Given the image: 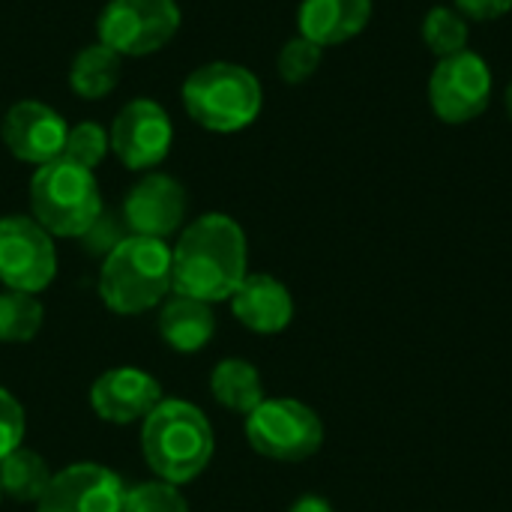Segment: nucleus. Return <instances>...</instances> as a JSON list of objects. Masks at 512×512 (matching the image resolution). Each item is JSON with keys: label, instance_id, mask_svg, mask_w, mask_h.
Here are the masks:
<instances>
[{"label": "nucleus", "instance_id": "obj_30", "mask_svg": "<svg viewBox=\"0 0 512 512\" xmlns=\"http://www.w3.org/2000/svg\"><path fill=\"white\" fill-rule=\"evenodd\" d=\"M507 114H510V120H512V81H510V87H507Z\"/></svg>", "mask_w": 512, "mask_h": 512}, {"label": "nucleus", "instance_id": "obj_25", "mask_svg": "<svg viewBox=\"0 0 512 512\" xmlns=\"http://www.w3.org/2000/svg\"><path fill=\"white\" fill-rule=\"evenodd\" d=\"M321 57H324V48H321V45H315V42L306 39V36H294V39H288V42L282 45L276 66H279L282 81H288V84H303L306 78L315 75V69L321 66Z\"/></svg>", "mask_w": 512, "mask_h": 512}, {"label": "nucleus", "instance_id": "obj_31", "mask_svg": "<svg viewBox=\"0 0 512 512\" xmlns=\"http://www.w3.org/2000/svg\"><path fill=\"white\" fill-rule=\"evenodd\" d=\"M0 498H3V492H0Z\"/></svg>", "mask_w": 512, "mask_h": 512}, {"label": "nucleus", "instance_id": "obj_6", "mask_svg": "<svg viewBox=\"0 0 512 512\" xmlns=\"http://www.w3.org/2000/svg\"><path fill=\"white\" fill-rule=\"evenodd\" d=\"M246 438L273 462H303L324 444L321 417L297 399H264L246 414Z\"/></svg>", "mask_w": 512, "mask_h": 512}, {"label": "nucleus", "instance_id": "obj_15", "mask_svg": "<svg viewBox=\"0 0 512 512\" xmlns=\"http://www.w3.org/2000/svg\"><path fill=\"white\" fill-rule=\"evenodd\" d=\"M228 303H231L234 318L261 336L282 333L294 318L291 291L276 276H267V273H249Z\"/></svg>", "mask_w": 512, "mask_h": 512}, {"label": "nucleus", "instance_id": "obj_11", "mask_svg": "<svg viewBox=\"0 0 512 512\" xmlns=\"http://www.w3.org/2000/svg\"><path fill=\"white\" fill-rule=\"evenodd\" d=\"M123 480L96 462H78L57 471L36 501V512H123Z\"/></svg>", "mask_w": 512, "mask_h": 512}, {"label": "nucleus", "instance_id": "obj_16", "mask_svg": "<svg viewBox=\"0 0 512 512\" xmlns=\"http://www.w3.org/2000/svg\"><path fill=\"white\" fill-rule=\"evenodd\" d=\"M372 18V0H303L297 12L300 36L315 45H342L366 30Z\"/></svg>", "mask_w": 512, "mask_h": 512}, {"label": "nucleus", "instance_id": "obj_23", "mask_svg": "<svg viewBox=\"0 0 512 512\" xmlns=\"http://www.w3.org/2000/svg\"><path fill=\"white\" fill-rule=\"evenodd\" d=\"M108 150H111V141H108V132L99 123H78L66 135L63 159H69V162L93 171L105 159Z\"/></svg>", "mask_w": 512, "mask_h": 512}, {"label": "nucleus", "instance_id": "obj_28", "mask_svg": "<svg viewBox=\"0 0 512 512\" xmlns=\"http://www.w3.org/2000/svg\"><path fill=\"white\" fill-rule=\"evenodd\" d=\"M456 9L471 21H495L512 9V0H456Z\"/></svg>", "mask_w": 512, "mask_h": 512}, {"label": "nucleus", "instance_id": "obj_3", "mask_svg": "<svg viewBox=\"0 0 512 512\" xmlns=\"http://www.w3.org/2000/svg\"><path fill=\"white\" fill-rule=\"evenodd\" d=\"M174 294V261L165 240L129 234L99 273V297L117 315H141Z\"/></svg>", "mask_w": 512, "mask_h": 512}, {"label": "nucleus", "instance_id": "obj_13", "mask_svg": "<svg viewBox=\"0 0 512 512\" xmlns=\"http://www.w3.org/2000/svg\"><path fill=\"white\" fill-rule=\"evenodd\" d=\"M186 219V189L180 180L168 174H147L141 177L126 201H123V222L129 234L165 240L171 237Z\"/></svg>", "mask_w": 512, "mask_h": 512}, {"label": "nucleus", "instance_id": "obj_1", "mask_svg": "<svg viewBox=\"0 0 512 512\" xmlns=\"http://www.w3.org/2000/svg\"><path fill=\"white\" fill-rule=\"evenodd\" d=\"M174 294L204 303L231 300L246 273V234L225 213L198 216L171 249Z\"/></svg>", "mask_w": 512, "mask_h": 512}, {"label": "nucleus", "instance_id": "obj_2", "mask_svg": "<svg viewBox=\"0 0 512 512\" xmlns=\"http://www.w3.org/2000/svg\"><path fill=\"white\" fill-rule=\"evenodd\" d=\"M216 438L201 408L183 399H162L141 426V453L150 471L171 483H192L213 459Z\"/></svg>", "mask_w": 512, "mask_h": 512}, {"label": "nucleus", "instance_id": "obj_27", "mask_svg": "<svg viewBox=\"0 0 512 512\" xmlns=\"http://www.w3.org/2000/svg\"><path fill=\"white\" fill-rule=\"evenodd\" d=\"M24 429H27V420H24L21 402L6 387H0V459L9 456L15 447H21Z\"/></svg>", "mask_w": 512, "mask_h": 512}, {"label": "nucleus", "instance_id": "obj_12", "mask_svg": "<svg viewBox=\"0 0 512 512\" xmlns=\"http://www.w3.org/2000/svg\"><path fill=\"white\" fill-rule=\"evenodd\" d=\"M66 135H69L66 120L54 108L36 99L15 102L0 123V138L9 147V153L30 165H48L60 159L66 147Z\"/></svg>", "mask_w": 512, "mask_h": 512}, {"label": "nucleus", "instance_id": "obj_17", "mask_svg": "<svg viewBox=\"0 0 512 512\" xmlns=\"http://www.w3.org/2000/svg\"><path fill=\"white\" fill-rule=\"evenodd\" d=\"M156 327L168 348H174L180 354H198L216 336V315H213L210 303H204V300L171 294L159 309Z\"/></svg>", "mask_w": 512, "mask_h": 512}, {"label": "nucleus", "instance_id": "obj_5", "mask_svg": "<svg viewBox=\"0 0 512 512\" xmlns=\"http://www.w3.org/2000/svg\"><path fill=\"white\" fill-rule=\"evenodd\" d=\"M30 210L51 237H81L102 213L99 183L93 171L60 156L36 168L30 180Z\"/></svg>", "mask_w": 512, "mask_h": 512}, {"label": "nucleus", "instance_id": "obj_26", "mask_svg": "<svg viewBox=\"0 0 512 512\" xmlns=\"http://www.w3.org/2000/svg\"><path fill=\"white\" fill-rule=\"evenodd\" d=\"M126 237H129V228H126L123 216H114V213L102 210V213L96 216V222H93L78 240L84 243L87 255H99V258L105 261Z\"/></svg>", "mask_w": 512, "mask_h": 512}, {"label": "nucleus", "instance_id": "obj_29", "mask_svg": "<svg viewBox=\"0 0 512 512\" xmlns=\"http://www.w3.org/2000/svg\"><path fill=\"white\" fill-rule=\"evenodd\" d=\"M288 512H336V510L330 507V501H324V498H318V495H306V498L294 501Z\"/></svg>", "mask_w": 512, "mask_h": 512}, {"label": "nucleus", "instance_id": "obj_24", "mask_svg": "<svg viewBox=\"0 0 512 512\" xmlns=\"http://www.w3.org/2000/svg\"><path fill=\"white\" fill-rule=\"evenodd\" d=\"M123 512H189V504L177 486L165 480H153L126 489Z\"/></svg>", "mask_w": 512, "mask_h": 512}, {"label": "nucleus", "instance_id": "obj_9", "mask_svg": "<svg viewBox=\"0 0 512 512\" xmlns=\"http://www.w3.org/2000/svg\"><path fill=\"white\" fill-rule=\"evenodd\" d=\"M492 99V69L489 63L465 48L459 54L441 57L429 78V102L438 120L444 123H471L477 120Z\"/></svg>", "mask_w": 512, "mask_h": 512}, {"label": "nucleus", "instance_id": "obj_19", "mask_svg": "<svg viewBox=\"0 0 512 512\" xmlns=\"http://www.w3.org/2000/svg\"><path fill=\"white\" fill-rule=\"evenodd\" d=\"M120 75H123V57L114 48L96 42L75 54L69 69V84L81 99H102L120 84Z\"/></svg>", "mask_w": 512, "mask_h": 512}, {"label": "nucleus", "instance_id": "obj_14", "mask_svg": "<svg viewBox=\"0 0 512 512\" xmlns=\"http://www.w3.org/2000/svg\"><path fill=\"white\" fill-rule=\"evenodd\" d=\"M162 402V387L153 375L135 366H117L102 372L90 387V408L99 420L114 426L144 423Z\"/></svg>", "mask_w": 512, "mask_h": 512}, {"label": "nucleus", "instance_id": "obj_7", "mask_svg": "<svg viewBox=\"0 0 512 512\" xmlns=\"http://www.w3.org/2000/svg\"><path fill=\"white\" fill-rule=\"evenodd\" d=\"M180 30L174 0H108L99 15V42L120 57H144L165 48Z\"/></svg>", "mask_w": 512, "mask_h": 512}, {"label": "nucleus", "instance_id": "obj_8", "mask_svg": "<svg viewBox=\"0 0 512 512\" xmlns=\"http://www.w3.org/2000/svg\"><path fill=\"white\" fill-rule=\"evenodd\" d=\"M57 276L51 234L33 216L0 219V282L9 291L39 294Z\"/></svg>", "mask_w": 512, "mask_h": 512}, {"label": "nucleus", "instance_id": "obj_21", "mask_svg": "<svg viewBox=\"0 0 512 512\" xmlns=\"http://www.w3.org/2000/svg\"><path fill=\"white\" fill-rule=\"evenodd\" d=\"M45 309L36 300V294H24V291H0V342L6 345H18V342H30L39 327H42Z\"/></svg>", "mask_w": 512, "mask_h": 512}, {"label": "nucleus", "instance_id": "obj_20", "mask_svg": "<svg viewBox=\"0 0 512 512\" xmlns=\"http://www.w3.org/2000/svg\"><path fill=\"white\" fill-rule=\"evenodd\" d=\"M51 477L54 474L48 462L24 444L0 459V492L18 504H36L48 489Z\"/></svg>", "mask_w": 512, "mask_h": 512}, {"label": "nucleus", "instance_id": "obj_4", "mask_svg": "<svg viewBox=\"0 0 512 512\" xmlns=\"http://www.w3.org/2000/svg\"><path fill=\"white\" fill-rule=\"evenodd\" d=\"M261 84L240 63H207L183 84V105L189 117L210 132H240L261 114Z\"/></svg>", "mask_w": 512, "mask_h": 512}, {"label": "nucleus", "instance_id": "obj_10", "mask_svg": "<svg viewBox=\"0 0 512 512\" xmlns=\"http://www.w3.org/2000/svg\"><path fill=\"white\" fill-rule=\"evenodd\" d=\"M114 156L132 168L147 171L159 165L174 141V126L165 114V108L153 99H132L111 123L108 132Z\"/></svg>", "mask_w": 512, "mask_h": 512}, {"label": "nucleus", "instance_id": "obj_18", "mask_svg": "<svg viewBox=\"0 0 512 512\" xmlns=\"http://www.w3.org/2000/svg\"><path fill=\"white\" fill-rule=\"evenodd\" d=\"M210 393L222 408H228L234 414H252L267 399L258 369L240 357H228L213 369Z\"/></svg>", "mask_w": 512, "mask_h": 512}, {"label": "nucleus", "instance_id": "obj_22", "mask_svg": "<svg viewBox=\"0 0 512 512\" xmlns=\"http://www.w3.org/2000/svg\"><path fill=\"white\" fill-rule=\"evenodd\" d=\"M468 36H471L468 18L459 9L435 6L423 18V42L429 45L432 54H438V60L465 51L468 48Z\"/></svg>", "mask_w": 512, "mask_h": 512}]
</instances>
